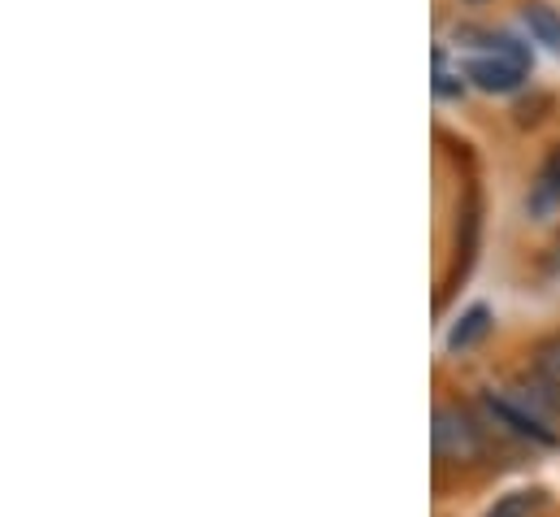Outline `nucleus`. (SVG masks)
<instances>
[{"label":"nucleus","instance_id":"1","mask_svg":"<svg viewBox=\"0 0 560 517\" xmlns=\"http://www.w3.org/2000/svg\"><path fill=\"white\" fill-rule=\"evenodd\" d=\"M430 444H434V461H439V466H456V470L487 457L482 422H478L469 409H460V404H434Z\"/></svg>","mask_w":560,"mask_h":517},{"label":"nucleus","instance_id":"2","mask_svg":"<svg viewBox=\"0 0 560 517\" xmlns=\"http://www.w3.org/2000/svg\"><path fill=\"white\" fill-rule=\"evenodd\" d=\"M465 79H469L478 92L509 96V92H517V88H522L526 70H522V66H513V61H504V57H495V53H478V57H469Z\"/></svg>","mask_w":560,"mask_h":517},{"label":"nucleus","instance_id":"3","mask_svg":"<svg viewBox=\"0 0 560 517\" xmlns=\"http://www.w3.org/2000/svg\"><path fill=\"white\" fill-rule=\"evenodd\" d=\"M560 209V143L544 157V165H539V174H535V183H530V196H526V214L530 218H552Z\"/></svg>","mask_w":560,"mask_h":517},{"label":"nucleus","instance_id":"4","mask_svg":"<svg viewBox=\"0 0 560 517\" xmlns=\"http://www.w3.org/2000/svg\"><path fill=\"white\" fill-rule=\"evenodd\" d=\"M491 309L487 305H474V309H465L460 318H456V326L447 331V348L452 353H469V348H478L487 335H491Z\"/></svg>","mask_w":560,"mask_h":517},{"label":"nucleus","instance_id":"5","mask_svg":"<svg viewBox=\"0 0 560 517\" xmlns=\"http://www.w3.org/2000/svg\"><path fill=\"white\" fill-rule=\"evenodd\" d=\"M522 22H526V31H530L535 44L560 53V13L552 4H526V9H522Z\"/></svg>","mask_w":560,"mask_h":517},{"label":"nucleus","instance_id":"6","mask_svg":"<svg viewBox=\"0 0 560 517\" xmlns=\"http://www.w3.org/2000/svg\"><path fill=\"white\" fill-rule=\"evenodd\" d=\"M539 505H544V492H539V487H522V492L500 496L482 517H535L539 514Z\"/></svg>","mask_w":560,"mask_h":517},{"label":"nucleus","instance_id":"7","mask_svg":"<svg viewBox=\"0 0 560 517\" xmlns=\"http://www.w3.org/2000/svg\"><path fill=\"white\" fill-rule=\"evenodd\" d=\"M535 375H539L548 388L560 391V335L544 340V344L535 348Z\"/></svg>","mask_w":560,"mask_h":517},{"label":"nucleus","instance_id":"8","mask_svg":"<svg viewBox=\"0 0 560 517\" xmlns=\"http://www.w3.org/2000/svg\"><path fill=\"white\" fill-rule=\"evenodd\" d=\"M487 53H495V57H504V61H513V66H522V70H530V66H535V57H530V48H526L522 39H513V35H495Z\"/></svg>","mask_w":560,"mask_h":517},{"label":"nucleus","instance_id":"9","mask_svg":"<svg viewBox=\"0 0 560 517\" xmlns=\"http://www.w3.org/2000/svg\"><path fill=\"white\" fill-rule=\"evenodd\" d=\"M434 92L439 96H460L465 92V83H452L447 66H443V53H434Z\"/></svg>","mask_w":560,"mask_h":517},{"label":"nucleus","instance_id":"10","mask_svg":"<svg viewBox=\"0 0 560 517\" xmlns=\"http://www.w3.org/2000/svg\"><path fill=\"white\" fill-rule=\"evenodd\" d=\"M460 4H487V0H460Z\"/></svg>","mask_w":560,"mask_h":517}]
</instances>
